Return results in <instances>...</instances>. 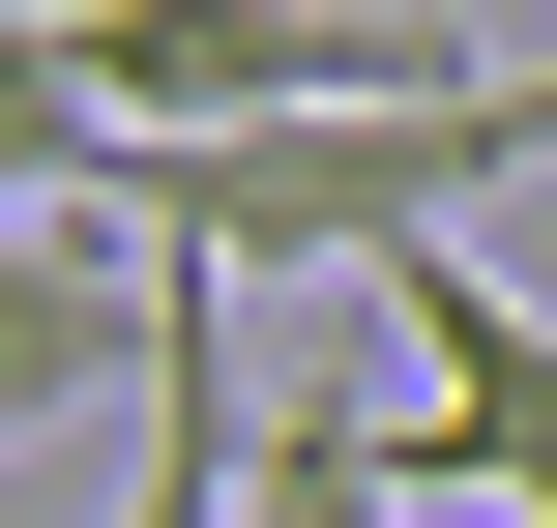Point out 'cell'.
<instances>
[{
    "instance_id": "2",
    "label": "cell",
    "mask_w": 557,
    "mask_h": 528,
    "mask_svg": "<svg viewBox=\"0 0 557 528\" xmlns=\"http://www.w3.org/2000/svg\"><path fill=\"white\" fill-rule=\"evenodd\" d=\"M382 323H411V470H470V500H529V528H557V323L499 294V235L382 265Z\"/></svg>"
},
{
    "instance_id": "4",
    "label": "cell",
    "mask_w": 557,
    "mask_h": 528,
    "mask_svg": "<svg viewBox=\"0 0 557 528\" xmlns=\"http://www.w3.org/2000/svg\"><path fill=\"white\" fill-rule=\"evenodd\" d=\"M235 441H264V412H235V294L176 265V382H147V470H117V528H235Z\"/></svg>"
},
{
    "instance_id": "1",
    "label": "cell",
    "mask_w": 557,
    "mask_h": 528,
    "mask_svg": "<svg viewBox=\"0 0 557 528\" xmlns=\"http://www.w3.org/2000/svg\"><path fill=\"white\" fill-rule=\"evenodd\" d=\"M147 382H176V265H147L117 206L0 235V470H29V441H88V412H147Z\"/></svg>"
},
{
    "instance_id": "3",
    "label": "cell",
    "mask_w": 557,
    "mask_h": 528,
    "mask_svg": "<svg viewBox=\"0 0 557 528\" xmlns=\"http://www.w3.org/2000/svg\"><path fill=\"white\" fill-rule=\"evenodd\" d=\"M147 147H117V88H88V29L59 0H0V235H59V206H117Z\"/></svg>"
},
{
    "instance_id": "5",
    "label": "cell",
    "mask_w": 557,
    "mask_h": 528,
    "mask_svg": "<svg viewBox=\"0 0 557 528\" xmlns=\"http://www.w3.org/2000/svg\"><path fill=\"white\" fill-rule=\"evenodd\" d=\"M235 528H411V412H352V382L264 412V441H235Z\"/></svg>"
}]
</instances>
